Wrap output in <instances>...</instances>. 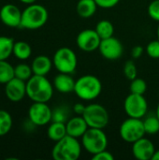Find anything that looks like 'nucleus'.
Instances as JSON below:
<instances>
[{
	"label": "nucleus",
	"instance_id": "33",
	"mask_svg": "<svg viewBox=\"0 0 159 160\" xmlns=\"http://www.w3.org/2000/svg\"><path fill=\"white\" fill-rule=\"evenodd\" d=\"M92 159L94 160H114L113 155L109 152L107 149L104 151H101L97 154H95L92 156Z\"/></svg>",
	"mask_w": 159,
	"mask_h": 160
},
{
	"label": "nucleus",
	"instance_id": "23",
	"mask_svg": "<svg viewBox=\"0 0 159 160\" xmlns=\"http://www.w3.org/2000/svg\"><path fill=\"white\" fill-rule=\"evenodd\" d=\"M14 39L9 37L0 36V61L7 60L13 52Z\"/></svg>",
	"mask_w": 159,
	"mask_h": 160
},
{
	"label": "nucleus",
	"instance_id": "17",
	"mask_svg": "<svg viewBox=\"0 0 159 160\" xmlns=\"http://www.w3.org/2000/svg\"><path fill=\"white\" fill-rule=\"evenodd\" d=\"M75 82L76 81L73 79L71 74L59 72L53 80V87L62 94H68L74 92Z\"/></svg>",
	"mask_w": 159,
	"mask_h": 160
},
{
	"label": "nucleus",
	"instance_id": "39",
	"mask_svg": "<svg viewBox=\"0 0 159 160\" xmlns=\"http://www.w3.org/2000/svg\"><path fill=\"white\" fill-rule=\"evenodd\" d=\"M156 114H157V116L158 117L159 119V103L158 105H157V112H156Z\"/></svg>",
	"mask_w": 159,
	"mask_h": 160
},
{
	"label": "nucleus",
	"instance_id": "36",
	"mask_svg": "<svg viewBox=\"0 0 159 160\" xmlns=\"http://www.w3.org/2000/svg\"><path fill=\"white\" fill-rule=\"evenodd\" d=\"M85 108H86L85 105H83L82 103L79 102V103L74 104L72 110H73V112H74L77 115H82L83 112H84V111H85Z\"/></svg>",
	"mask_w": 159,
	"mask_h": 160
},
{
	"label": "nucleus",
	"instance_id": "40",
	"mask_svg": "<svg viewBox=\"0 0 159 160\" xmlns=\"http://www.w3.org/2000/svg\"><path fill=\"white\" fill-rule=\"evenodd\" d=\"M157 38L159 39V25L158 27H157Z\"/></svg>",
	"mask_w": 159,
	"mask_h": 160
},
{
	"label": "nucleus",
	"instance_id": "15",
	"mask_svg": "<svg viewBox=\"0 0 159 160\" xmlns=\"http://www.w3.org/2000/svg\"><path fill=\"white\" fill-rule=\"evenodd\" d=\"M132 155L138 160H152L156 152L153 142L145 137L132 143Z\"/></svg>",
	"mask_w": 159,
	"mask_h": 160
},
{
	"label": "nucleus",
	"instance_id": "8",
	"mask_svg": "<svg viewBox=\"0 0 159 160\" xmlns=\"http://www.w3.org/2000/svg\"><path fill=\"white\" fill-rule=\"evenodd\" d=\"M119 134L123 141L128 143H133L145 136L143 120L139 118L128 117L120 126Z\"/></svg>",
	"mask_w": 159,
	"mask_h": 160
},
{
	"label": "nucleus",
	"instance_id": "19",
	"mask_svg": "<svg viewBox=\"0 0 159 160\" xmlns=\"http://www.w3.org/2000/svg\"><path fill=\"white\" fill-rule=\"evenodd\" d=\"M97 5L95 0H79L76 6V11L81 18H91L97 11Z\"/></svg>",
	"mask_w": 159,
	"mask_h": 160
},
{
	"label": "nucleus",
	"instance_id": "31",
	"mask_svg": "<svg viewBox=\"0 0 159 160\" xmlns=\"http://www.w3.org/2000/svg\"><path fill=\"white\" fill-rule=\"evenodd\" d=\"M146 53L153 59H159V39L149 42L145 48Z\"/></svg>",
	"mask_w": 159,
	"mask_h": 160
},
{
	"label": "nucleus",
	"instance_id": "28",
	"mask_svg": "<svg viewBox=\"0 0 159 160\" xmlns=\"http://www.w3.org/2000/svg\"><path fill=\"white\" fill-rule=\"evenodd\" d=\"M129 90H130V93H133V94L144 95V93L147 90V83L143 79L137 77L131 81Z\"/></svg>",
	"mask_w": 159,
	"mask_h": 160
},
{
	"label": "nucleus",
	"instance_id": "32",
	"mask_svg": "<svg viewBox=\"0 0 159 160\" xmlns=\"http://www.w3.org/2000/svg\"><path fill=\"white\" fill-rule=\"evenodd\" d=\"M147 12L151 19L159 22V0H154L149 4Z\"/></svg>",
	"mask_w": 159,
	"mask_h": 160
},
{
	"label": "nucleus",
	"instance_id": "12",
	"mask_svg": "<svg viewBox=\"0 0 159 160\" xmlns=\"http://www.w3.org/2000/svg\"><path fill=\"white\" fill-rule=\"evenodd\" d=\"M98 51L105 59L112 61L119 59L123 55L124 47L118 38L111 37L109 38L101 39Z\"/></svg>",
	"mask_w": 159,
	"mask_h": 160
},
{
	"label": "nucleus",
	"instance_id": "3",
	"mask_svg": "<svg viewBox=\"0 0 159 160\" xmlns=\"http://www.w3.org/2000/svg\"><path fill=\"white\" fill-rule=\"evenodd\" d=\"M49 18L48 10L45 7L39 4L28 5L22 11V28L28 30H36L41 28L47 22Z\"/></svg>",
	"mask_w": 159,
	"mask_h": 160
},
{
	"label": "nucleus",
	"instance_id": "35",
	"mask_svg": "<svg viewBox=\"0 0 159 160\" xmlns=\"http://www.w3.org/2000/svg\"><path fill=\"white\" fill-rule=\"evenodd\" d=\"M143 52H144L143 47L141 46V45H137V46L133 47V49H132V51H131V55H132V57H133L134 59H138V58L142 57Z\"/></svg>",
	"mask_w": 159,
	"mask_h": 160
},
{
	"label": "nucleus",
	"instance_id": "21",
	"mask_svg": "<svg viewBox=\"0 0 159 160\" xmlns=\"http://www.w3.org/2000/svg\"><path fill=\"white\" fill-rule=\"evenodd\" d=\"M12 54L19 60H26L32 54V48L25 41L14 42Z\"/></svg>",
	"mask_w": 159,
	"mask_h": 160
},
{
	"label": "nucleus",
	"instance_id": "16",
	"mask_svg": "<svg viewBox=\"0 0 159 160\" xmlns=\"http://www.w3.org/2000/svg\"><path fill=\"white\" fill-rule=\"evenodd\" d=\"M66 128L67 135L77 139L82 138L89 128L86 121L82 115H76L69 118L66 123Z\"/></svg>",
	"mask_w": 159,
	"mask_h": 160
},
{
	"label": "nucleus",
	"instance_id": "25",
	"mask_svg": "<svg viewBox=\"0 0 159 160\" xmlns=\"http://www.w3.org/2000/svg\"><path fill=\"white\" fill-rule=\"evenodd\" d=\"M143 126L146 134L148 135L157 134L159 132V119L157 114L146 116L143 119Z\"/></svg>",
	"mask_w": 159,
	"mask_h": 160
},
{
	"label": "nucleus",
	"instance_id": "6",
	"mask_svg": "<svg viewBox=\"0 0 159 160\" xmlns=\"http://www.w3.org/2000/svg\"><path fill=\"white\" fill-rule=\"evenodd\" d=\"M52 63L58 72L72 74L76 70L78 58L73 50L67 47H62L54 52Z\"/></svg>",
	"mask_w": 159,
	"mask_h": 160
},
{
	"label": "nucleus",
	"instance_id": "30",
	"mask_svg": "<svg viewBox=\"0 0 159 160\" xmlns=\"http://www.w3.org/2000/svg\"><path fill=\"white\" fill-rule=\"evenodd\" d=\"M124 74H125V77L129 81H132L133 79L137 78L138 69H137L135 63L132 60L126 62V64L124 66Z\"/></svg>",
	"mask_w": 159,
	"mask_h": 160
},
{
	"label": "nucleus",
	"instance_id": "13",
	"mask_svg": "<svg viewBox=\"0 0 159 160\" xmlns=\"http://www.w3.org/2000/svg\"><path fill=\"white\" fill-rule=\"evenodd\" d=\"M5 94L11 102H20L26 96V82L16 77L5 84Z\"/></svg>",
	"mask_w": 159,
	"mask_h": 160
},
{
	"label": "nucleus",
	"instance_id": "26",
	"mask_svg": "<svg viewBox=\"0 0 159 160\" xmlns=\"http://www.w3.org/2000/svg\"><path fill=\"white\" fill-rule=\"evenodd\" d=\"M12 128V117L5 110H0V137L7 135Z\"/></svg>",
	"mask_w": 159,
	"mask_h": 160
},
{
	"label": "nucleus",
	"instance_id": "22",
	"mask_svg": "<svg viewBox=\"0 0 159 160\" xmlns=\"http://www.w3.org/2000/svg\"><path fill=\"white\" fill-rule=\"evenodd\" d=\"M95 30L97 31V35L100 37L101 39H105V38L113 37V34H114V26L108 20L99 21L97 23Z\"/></svg>",
	"mask_w": 159,
	"mask_h": 160
},
{
	"label": "nucleus",
	"instance_id": "7",
	"mask_svg": "<svg viewBox=\"0 0 159 160\" xmlns=\"http://www.w3.org/2000/svg\"><path fill=\"white\" fill-rule=\"evenodd\" d=\"M89 128L104 129L110 122V115L106 108L98 103H91L86 106L82 115Z\"/></svg>",
	"mask_w": 159,
	"mask_h": 160
},
{
	"label": "nucleus",
	"instance_id": "10",
	"mask_svg": "<svg viewBox=\"0 0 159 160\" xmlns=\"http://www.w3.org/2000/svg\"><path fill=\"white\" fill-rule=\"evenodd\" d=\"M52 110L47 102H33L28 110V119L37 127H43L52 122Z\"/></svg>",
	"mask_w": 159,
	"mask_h": 160
},
{
	"label": "nucleus",
	"instance_id": "9",
	"mask_svg": "<svg viewBox=\"0 0 159 160\" xmlns=\"http://www.w3.org/2000/svg\"><path fill=\"white\" fill-rule=\"evenodd\" d=\"M124 110L128 117L142 119L148 111V102L143 95L130 93L124 101Z\"/></svg>",
	"mask_w": 159,
	"mask_h": 160
},
{
	"label": "nucleus",
	"instance_id": "37",
	"mask_svg": "<svg viewBox=\"0 0 159 160\" xmlns=\"http://www.w3.org/2000/svg\"><path fill=\"white\" fill-rule=\"evenodd\" d=\"M19 1H21L22 3L26 4V5H31V4H34L37 0H19Z\"/></svg>",
	"mask_w": 159,
	"mask_h": 160
},
{
	"label": "nucleus",
	"instance_id": "20",
	"mask_svg": "<svg viewBox=\"0 0 159 160\" xmlns=\"http://www.w3.org/2000/svg\"><path fill=\"white\" fill-rule=\"evenodd\" d=\"M47 135L48 138L54 142L60 141L61 139H63L65 136L67 135L66 123L52 122L47 129Z\"/></svg>",
	"mask_w": 159,
	"mask_h": 160
},
{
	"label": "nucleus",
	"instance_id": "5",
	"mask_svg": "<svg viewBox=\"0 0 159 160\" xmlns=\"http://www.w3.org/2000/svg\"><path fill=\"white\" fill-rule=\"evenodd\" d=\"M81 143L83 149L90 155L97 154L108 147V137L103 129L89 128L81 138Z\"/></svg>",
	"mask_w": 159,
	"mask_h": 160
},
{
	"label": "nucleus",
	"instance_id": "38",
	"mask_svg": "<svg viewBox=\"0 0 159 160\" xmlns=\"http://www.w3.org/2000/svg\"><path fill=\"white\" fill-rule=\"evenodd\" d=\"M152 160H159V150H156L154 156H153V158Z\"/></svg>",
	"mask_w": 159,
	"mask_h": 160
},
{
	"label": "nucleus",
	"instance_id": "27",
	"mask_svg": "<svg viewBox=\"0 0 159 160\" xmlns=\"http://www.w3.org/2000/svg\"><path fill=\"white\" fill-rule=\"evenodd\" d=\"M33 75L32 68L27 64H19L14 68V76L20 80L27 82Z\"/></svg>",
	"mask_w": 159,
	"mask_h": 160
},
{
	"label": "nucleus",
	"instance_id": "1",
	"mask_svg": "<svg viewBox=\"0 0 159 160\" xmlns=\"http://www.w3.org/2000/svg\"><path fill=\"white\" fill-rule=\"evenodd\" d=\"M53 95V85L46 76L33 75L26 82V96L33 102H49Z\"/></svg>",
	"mask_w": 159,
	"mask_h": 160
},
{
	"label": "nucleus",
	"instance_id": "29",
	"mask_svg": "<svg viewBox=\"0 0 159 160\" xmlns=\"http://www.w3.org/2000/svg\"><path fill=\"white\" fill-rule=\"evenodd\" d=\"M67 120H68V112L65 107L61 106V107H57L54 110H52V122L67 123Z\"/></svg>",
	"mask_w": 159,
	"mask_h": 160
},
{
	"label": "nucleus",
	"instance_id": "24",
	"mask_svg": "<svg viewBox=\"0 0 159 160\" xmlns=\"http://www.w3.org/2000/svg\"><path fill=\"white\" fill-rule=\"evenodd\" d=\"M14 77H15L14 67H12V65L9 64L7 60H1L0 61V83L6 84Z\"/></svg>",
	"mask_w": 159,
	"mask_h": 160
},
{
	"label": "nucleus",
	"instance_id": "14",
	"mask_svg": "<svg viewBox=\"0 0 159 160\" xmlns=\"http://www.w3.org/2000/svg\"><path fill=\"white\" fill-rule=\"evenodd\" d=\"M0 20L7 27H20L22 11L13 4H6L0 8Z\"/></svg>",
	"mask_w": 159,
	"mask_h": 160
},
{
	"label": "nucleus",
	"instance_id": "18",
	"mask_svg": "<svg viewBox=\"0 0 159 160\" xmlns=\"http://www.w3.org/2000/svg\"><path fill=\"white\" fill-rule=\"evenodd\" d=\"M52 60H51L46 55H37L35 57L31 64V68L33 70L34 75H40V76H46L48 73H50L52 68Z\"/></svg>",
	"mask_w": 159,
	"mask_h": 160
},
{
	"label": "nucleus",
	"instance_id": "4",
	"mask_svg": "<svg viewBox=\"0 0 159 160\" xmlns=\"http://www.w3.org/2000/svg\"><path fill=\"white\" fill-rule=\"evenodd\" d=\"M102 91L100 80L94 75H83L76 80L74 93L82 100H94L99 97Z\"/></svg>",
	"mask_w": 159,
	"mask_h": 160
},
{
	"label": "nucleus",
	"instance_id": "34",
	"mask_svg": "<svg viewBox=\"0 0 159 160\" xmlns=\"http://www.w3.org/2000/svg\"><path fill=\"white\" fill-rule=\"evenodd\" d=\"M97 7L101 8H112L115 7L120 0H95Z\"/></svg>",
	"mask_w": 159,
	"mask_h": 160
},
{
	"label": "nucleus",
	"instance_id": "11",
	"mask_svg": "<svg viewBox=\"0 0 159 160\" xmlns=\"http://www.w3.org/2000/svg\"><path fill=\"white\" fill-rule=\"evenodd\" d=\"M101 38L95 29H84L78 34L76 38L78 48L86 52L98 50Z\"/></svg>",
	"mask_w": 159,
	"mask_h": 160
},
{
	"label": "nucleus",
	"instance_id": "2",
	"mask_svg": "<svg viewBox=\"0 0 159 160\" xmlns=\"http://www.w3.org/2000/svg\"><path fill=\"white\" fill-rule=\"evenodd\" d=\"M82 143L77 138L67 135L55 142L52 157L54 160H78L82 155Z\"/></svg>",
	"mask_w": 159,
	"mask_h": 160
}]
</instances>
